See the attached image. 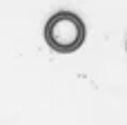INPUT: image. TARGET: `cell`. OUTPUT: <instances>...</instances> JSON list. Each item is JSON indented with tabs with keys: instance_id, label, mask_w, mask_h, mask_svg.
I'll use <instances>...</instances> for the list:
<instances>
[{
	"instance_id": "cell-1",
	"label": "cell",
	"mask_w": 127,
	"mask_h": 125,
	"mask_svg": "<svg viewBox=\"0 0 127 125\" xmlns=\"http://www.w3.org/2000/svg\"><path fill=\"white\" fill-rule=\"evenodd\" d=\"M45 40L60 54L76 51L85 42V22L71 11H58L45 25Z\"/></svg>"
}]
</instances>
